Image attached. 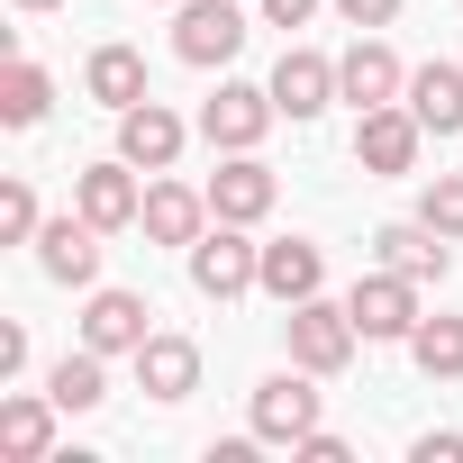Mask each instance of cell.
I'll return each instance as SVG.
<instances>
[{"label": "cell", "mask_w": 463, "mask_h": 463, "mask_svg": "<svg viewBox=\"0 0 463 463\" xmlns=\"http://www.w3.org/2000/svg\"><path fill=\"white\" fill-rule=\"evenodd\" d=\"M282 336H291V364H309L318 382L327 373H345L354 364V345H364V327H354V309L345 300H291V318H282Z\"/></svg>", "instance_id": "obj_1"}, {"label": "cell", "mask_w": 463, "mask_h": 463, "mask_svg": "<svg viewBox=\"0 0 463 463\" xmlns=\"http://www.w3.org/2000/svg\"><path fill=\"white\" fill-rule=\"evenodd\" d=\"M273 118H282L273 82H264V91H255V82H218V100H200V137H209L218 155H255Z\"/></svg>", "instance_id": "obj_2"}, {"label": "cell", "mask_w": 463, "mask_h": 463, "mask_svg": "<svg viewBox=\"0 0 463 463\" xmlns=\"http://www.w3.org/2000/svg\"><path fill=\"white\" fill-rule=\"evenodd\" d=\"M255 273H264V246H246V227H237V218L200 227V246H191V282H200L209 300H237V291H255Z\"/></svg>", "instance_id": "obj_3"}, {"label": "cell", "mask_w": 463, "mask_h": 463, "mask_svg": "<svg viewBox=\"0 0 463 463\" xmlns=\"http://www.w3.org/2000/svg\"><path fill=\"white\" fill-rule=\"evenodd\" d=\"M345 309H354L364 345H391V336L409 345V336H418V282H409V273H391V264H382V273H364V282L345 291Z\"/></svg>", "instance_id": "obj_4"}, {"label": "cell", "mask_w": 463, "mask_h": 463, "mask_svg": "<svg viewBox=\"0 0 463 463\" xmlns=\"http://www.w3.org/2000/svg\"><path fill=\"white\" fill-rule=\"evenodd\" d=\"M100 237H109V227H91L82 209H73V218H46V227H37V264H46V282L100 291Z\"/></svg>", "instance_id": "obj_5"}, {"label": "cell", "mask_w": 463, "mask_h": 463, "mask_svg": "<svg viewBox=\"0 0 463 463\" xmlns=\"http://www.w3.org/2000/svg\"><path fill=\"white\" fill-rule=\"evenodd\" d=\"M246 46V10H237V0H182V19H173V55L182 64H227V55H237Z\"/></svg>", "instance_id": "obj_6"}, {"label": "cell", "mask_w": 463, "mask_h": 463, "mask_svg": "<svg viewBox=\"0 0 463 463\" xmlns=\"http://www.w3.org/2000/svg\"><path fill=\"white\" fill-rule=\"evenodd\" d=\"M309 382H318L309 364H291V373L255 382V436H264V445H300V436L318 427V391H309Z\"/></svg>", "instance_id": "obj_7"}, {"label": "cell", "mask_w": 463, "mask_h": 463, "mask_svg": "<svg viewBox=\"0 0 463 463\" xmlns=\"http://www.w3.org/2000/svg\"><path fill=\"white\" fill-rule=\"evenodd\" d=\"M336 100H354V109H382V100H409V73H400V55L364 28L345 55H336Z\"/></svg>", "instance_id": "obj_8"}, {"label": "cell", "mask_w": 463, "mask_h": 463, "mask_svg": "<svg viewBox=\"0 0 463 463\" xmlns=\"http://www.w3.org/2000/svg\"><path fill=\"white\" fill-rule=\"evenodd\" d=\"M418 137H427L418 109H409V100H382V109L354 118V164H364V173H409V164H418Z\"/></svg>", "instance_id": "obj_9"}, {"label": "cell", "mask_w": 463, "mask_h": 463, "mask_svg": "<svg viewBox=\"0 0 463 463\" xmlns=\"http://www.w3.org/2000/svg\"><path fill=\"white\" fill-rule=\"evenodd\" d=\"M73 209L91 218V227H137V209H146V191H137V164L118 155V164H91V173H73Z\"/></svg>", "instance_id": "obj_10"}, {"label": "cell", "mask_w": 463, "mask_h": 463, "mask_svg": "<svg viewBox=\"0 0 463 463\" xmlns=\"http://www.w3.org/2000/svg\"><path fill=\"white\" fill-rule=\"evenodd\" d=\"M182 137H191V128H182L164 100H137V109H118V155H128L137 173H173Z\"/></svg>", "instance_id": "obj_11"}, {"label": "cell", "mask_w": 463, "mask_h": 463, "mask_svg": "<svg viewBox=\"0 0 463 463\" xmlns=\"http://www.w3.org/2000/svg\"><path fill=\"white\" fill-rule=\"evenodd\" d=\"M209 218H218V209H209V191H191V182H155L146 209H137V227H146L155 246H200Z\"/></svg>", "instance_id": "obj_12"}, {"label": "cell", "mask_w": 463, "mask_h": 463, "mask_svg": "<svg viewBox=\"0 0 463 463\" xmlns=\"http://www.w3.org/2000/svg\"><path fill=\"white\" fill-rule=\"evenodd\" d=\"M155 309L137 300V291H91V309H82V345L91 354H137L155 327H146Z\"/></svg>", "instance_id": "obj_13"}, {"label": "cell", "mask_w": 463, "mask_h": 463, "mask_svg": "<svg viewBox=\"0 0 463 463\" xmlns=\"http://www.w3.org/2000/svg\"><path fill=\"white\" fill-rule=\"evenodd\" d=\"M273 100H282V118H318V109L336 100V64L309 55V46H282V64H273Z\"/></svg>", "instance_id": "obj_14"}, {"label": "cell", "mask_w": 463, "mask_h": 463, "mask_svg": "<svg viewBox=\"0 0 463 463\" xmlns=\"http://www.w3.org/2000/svg\"><path fill=\"white\" fill-rule=\"evenodd\" d=\"M0 454L10 463H46L55 454V391L37 400V391H10L0 400Z\"/></svg>", "instance_id": "obj_15"}, {"label": "cell", "mask_w": 463, "mask_h": 463, "mask_svg": "<svg viewBox=\"0 0 463 463\" xmlns=\"http://www.w3.org/2000/svg\"><path fill=\"white\" fill-rule=\"evenodd\" d=\"M137 382H146V400H191L200 391V345L191 336H146L137 345Z\"/></svg>", "instance_id": "obj_16"}, {"label": "cell", "mask_w": 463, "mask_h": 463, "mask_svg": "<svg viewBox=\"0 0 463 463\" xmlns=\"http://www.w3.org/2000/svg\"><path fill=\"white\" fill-rule=\"evenodd\" d=\"M209 209H218V218H237V227H255V218L273 209V173H264L255 155H227V164L209 173Z\"/></svg>", "instance_id": "obj_17"}, {"label": "cell", "mask_w": 463, "mask_h": 463, "mask_svg": "<svg viewBox=\"0 0 463 463\" xmlns=\"http://www.w3.org/2000/svg\"><path fill=\"white\" fill-rule=\"evenodd\" d=\"M318 282H327V255H318L309 237H282V246H264V273H255V291H273V300L291 309V300H309Z\"/></svg>", "instance_id": "obj_18"}, {"label": "cell", "mask_w": 463, "mask_h": 463, "mask_svg": "<svg viewBox=\"0 0 463 463\" xmlns=\"http://www.w3.org/2000/svg\"><path fill=\"white\" fill-rule=\"evenodd\" d=\"M382 264L391 273H409V282H445V237H436V227L427 218H400V227H382Z\"/></svg>", "instance_id": "obj_19"}, {"label": "cell", "mask_w": 463, "mask_h": 463, "mask_svg": "<svg viewBox=\"0 0 463 463\" xmlns=\"http://www.w3.org/2000/svg\"><path fill=\"white\" fill-rule=\"evenodd\" d=\"M409 109H418V128L463 137V73H454V64H418V73H409Z\"/></svg>", "instance_id": "obj_20"}, {"label": "cell", "mask_w": 463, "mask_h": 463, "mask_svg": "<svg viewBox=\"0 0 463 463\" xmlns=\"http://www.w3.org/2000/svg\"><path fill=\"white\" fill-rule=\"evenodd\" d=\"M82 82H91L100 109H137V100H146V55H137V46H100Z\"/></svg>", "instance_id": "obj_21"}, {"label": "cell", "mask_w": 463, "mask_h": 463, "mask_svg": "<svg viewBox=\"0 0 463 463\" xmlns=\"http://www.w3.org/2000/svg\"><path fill=\"white\" fill-rule=\"evenodd\" d=\"M100 364H109V354H91V345H82V354H64V364L46 373L55 409H100V400H109V373H100Z\"/></svg>", "instance_id": "obj_22"}, {"label": "cell", "mask_w": 463, "mask_h": 463, "mask_svg": "<svg viewBox=\"0 0 463 463\" xmlns=\"http://www.w3.org/2000/svg\"><path fill=\"white\" fill-rule=\"evenodd\" d=\"M409 354H418L427 382H463V318H418Z\"/></svg>", "instance_id": "obj_23"}, {"label": "cell", "mask_w": 463, "mask_h": 463, "mask_svg": "<svg viewBox=\"0 0 463 463\" xmlns=\"http://www.w3.org/2000/svg\"><path fill=\"white\" fill-rule=\"evenodd\" d=\"M46 100H55V82H46L28 55L0 73V118H10V128H37V118H46Z\"/></svg>", "instance_id": "obj_24"}, {"label": "cell", "mask_w": 463, "mask_h": 463, "mask_svg": "<svg viewBox=\"0 0 463 463\" xmlns=\"http://www.w3.org/2000/svg\"><path fill=\"white\" fill-rule=\"evenodd\" d=\"M418 218L436 227V237H463V173H436L427 200H418Z\"/></svg>", "instance_id": "obj_25"}, {"label": "cell", "mask_w": 463, "mask_h": 463, "mask_svg": "<svg viewBox=\"0 0 463 463\" xmlns=\"http://www.w3.org/2000/svg\"><path fill=\"white\" fill-rule=\"evenodd\" d=\"M0 246H37V191L28 182L0 191Z\"/></svg>", "instance_id": "obj_26"}, {"label": "cell", "mask_w": 463, "mask_h": 463, "mask_svg": "<svg viewBox=\"0 0 463 463\" xmlns=\"http://www.w3.org/2000/svg\"><path fill=\"white\" fill-rule=\"evenodd\" d=\"M336 10H345V28H391L400 0H336Z\"/></svg>", "instance_id": "obj_27"}, {"label": "cell", "mask_w": 463, "mask_h": 463, "mask_svg": "<svg viewBox=\"0 0 463 463\" xmlns=\"http://www.w3.org/2000/svg\"><path fill=\"white\" fill-rule=\"evenodd\" d=\"M291 454H300V463H345V436H327V427H309V436H300Z\"/></svg>", "instance_id": "obj_28"}, {"label": "cell", "mask_w": 463, "mask_h": 463, "mask_svg": "<svg viewBox=\"0 0 463 463\" xmlns=\"http://www.w3.org/2000/svg\"><path fill=\"white\" fill-rule=\"evenodd\" d=\"M28 373V327H0V382Z\"/></svg>", "instance_id": "obj_29"}, {"label": "cell", "mask_w": 463, "mask_h": 463, "mask_svg": "<svg viewBox=\"0 0 463 463\" xmlns=\"http://www.w3.org/2000/svg\"><path fill=\"white\" fill-rule=\"evenodd\" d=\"M418 463H463V436H454V427H436V436H418Z\"/></svg>", "instance_id": "obj_30"}, {"label": "cell", "mask_w": 463, "mask_h": 463, "mask_svg": "<svg viewBox=\"0 0 463 463\" xmlns=\"http://www.w3.org/2000/svg\"><path fill=\"white\" fill-rule=\"evenodd\" d=\"M309 10H318V0H264V19H273V28H309Z\"/></svg>", "instance_id": "obj_31"}, {"label": "cell", "mask_w": 463, "mask_h": 463, "mask_svg": "<svg viewBox=\"0 0 463 463\" xmlns=\"http://www.w3.org/2000/svg\"><path fill=\"white\" fill-rule=\"evenodd\" d=\"M19 10H55V0H19Z\"/></svg>", "instance_id": "obj_32"}]
</instances>
